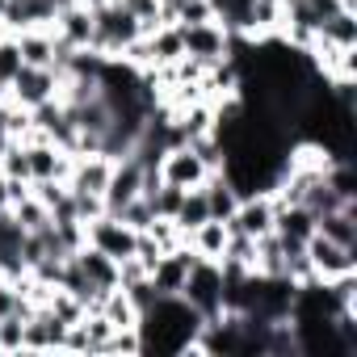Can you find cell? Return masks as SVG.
<instances>
[{"label":"cell","instance_id":"cell-9","mask_svg":"<svg viewBox=\"0 0 357 357\" xmlns=\"http://www.w3.org/2000/svg\"><path fill=\"white\" fill-rule=\"evenodd\" d=\"M307 261H311L315 282H332L340 273H357V248H344L336 240H324L319 231L307 240Z\"/></svg>","mask_w":357,"mask_h":357},{"label":"cell","instance_id":"cell-37","mask_svg":"<svg viewBox=\"0 0 357 357\" xmlns=\"http://www.w3.org/2000/svg\"><path fill=\"white\" fill-rule=\"evenodd\" d=\"M5 105H9V101H0V126H5Z\"/></svg>","mask_w":357,"mask_h":357},{"label":"cell","instance_id":"cell-25","mask_svg":"<svg viewBox=\"0 0 357 357\" xmlns=\"http://www.w3.org/2000/svg\"><path fill=\"white\" fill-rule=\"evenodd\" d=\"M315 38H324V43H332V47H357V9H336L324 26H319V34Z\"/></svg>","mask_w":357,"mask_h":357},{"label":"cell","instance_id":"cell-23","mask_svg":"<svg viewBox=\"0 0 357 357\" xmlns=\"http://www.w3.org/2000/svg\"><path fill=\"white\" fill-rule=\"evenodd\" d=\"M147 43H151V59H155V68H164V63H176L185 55V38H181V26H155L151 34H147Z\"/></svg>","mask_w":357,"mask_h":357},{"label":"cell","instance_id":"cell-21","mask_svg":"<svg viewBox=\"0 0 357 357\" xmlns=\"http://www.w3.org/2000/svg\"><path fill=\"white\" fill-rule=\"evenodd\" d=\"M273 231L282 240H294V244H307L315 236V215L307 206H278L273 215Z\"/></svg>","mask_w":357,"mask_h":357},{"label":"cell","instance_id":"cell-35","mask_svg":"<svg viewBox=\"0 0 357 357\" xmlns=\"http://www.w3.org/2000/svg\"><path fill=\"white\" fill-rule=\"evenodd\" d=\"M0 101H9V80H0Z\"/></svg>","mask_w":357,"mask_h":357},{"label":"cell","instance_id":"cell-19","mask_svg":"<svg viewBox=\"0 0 357 357\" xmlns=\"http://www.w3.org/2000/svg\"><path fill=\"white\" fill-rule=\"evenodd\" d=\"M76 261H80V269H84V278H89V286L97 290V294H105V290H114L118 286V261H109L105 252H97V248H76Z\"/></svg>","mask_w":357,"mask_h":357},{"label":"cell","instance_id":"cell-16","mask_svg":"<svg viewBox=\"0 0 357 357\" xmlns=\"http://www.w3.org/2000/svg\"><path fill=\"white\" fill-rule=\"evenodd\" d=\"M55 34L68 43V47H76V51H84V47H93V9L89 5H68V9H59L55 13Z\"/></svg>","mask_w":357,"mask_h":357},{"label":"cell","instance_id":"cell-11","mask_svg":"<svg viewBox=\"0 0 357 357\" xmlns=\"http://www.w3.org/2000/svg\"><path fill=\"white\" fill-rule=\"evenodd\" d=\"M273 215H278L273 194H248V198H240V206H236V215L227 219V227L240 231V236L261 240V236L273 231Z\"/></svg>","mask_w":357,"mask_h":357},{"label":"cell","instance_id":"cell-14","mask_svg":"<svg viewBox=\"0 0 357 357\" xmlns=\"http://www.w3.org/2000/svg\"><path fill=\"white\" fill-rule=\"evenodd\" d=\"M22 244H26L22 223L13 219V211H0V273H5L9 282H17V278L26 273V265H22Z\"/></svg>","mask_w":357,"mask_h":357},{"label":"cell","instance_id":"cell-34","mask_svg":"<svg viewBox=\"0 0 357 357\" xmlns=\"http://www.w3.org/2000/svg\"><path fill=\"white\" fill-rule=\"evenodd\" d=\"M13 143H17V139H13V135H9V130H5V126H0V155H5V151H9V147H13Z\"/></svg>","mask_w":357,"mask_h":357},{"label":"cell","instance_id":"cell-18","mask_svg":"<svg viewBox=\"0 0 357 357\" xmlns=\"http://www.w3.org/2000/svg\"><path fill=\"white\" fill-rule=\"evenodd\" d=\"M227 240H231V227H227L223 219H206L202 227L185 231V244H190L198 257H206V261H223V252H227Z\"/></svg>","mask_w":357,"mask_h":357},{"label":"cell","instance_id":"cell-13","mask_svg":"<svg viewBox=\"0 0 357 357\" xmlns=\"http://www.w3.org/2000/svg\"><path fill=\"white\" fill-rule=\"evenodd\" d=\"M68 324L55 319L47 307H34L26 315V353H63Z\"/></svg>","mask_w":357,"mask_h":357},{"label":"cell","instance_id":"cell-36","mask_svg":"<svg viewBox=\"0 0 357 357\" xmlns=\"http://www.w3.org/2000/svg\"><path fill=\"white\" fill-rule=\"evenodd\" d=\"M80 5H89V9H97V5H109V0H80Z\"/></svg>","mask_w":357,"mask_h":357},{"label":"cell","instance_id":"cell-15","mask_svg":"<svg viewBox=\"0 0 357 357\" xmlns=\"http://www.w3.org/2000/svg\"><path fill=\"white\" fill-rule=\"evenodd\" d=\"M0 22H5L9 34L30 30V26H51L55 22V5H51V0H5Z\"/></svg>","mask_w":357,"mask_h":357},{"label":"cell","instance_id":"cell-2","mask_svg":"<svg viewBox=\"0 0 357 357\" xmlns=\"http://www.w3.org/2000/svg\"><path fill=\"white\" fill-rule=\"evenodd\" d=\"M139 34H143L139 17H130L118 0H109V5H97V9H93V47H89V51H97V55H105V59H118L122 47L135 43Z\"/></svg>","mask_w":357,"mask_h":357},{"label":"cell","instance_id":"cell-26","mask_svg":"<svg viewBox=\"0 0 357 357\" xmlns=\"http://www.w3.org/2000/svg\"><path fill=\"white\" fill-rule=\"evenodd\" d=\"M211 219V206H206V194H202V185L198 190H185V198H181V211H176V227L181 231H194V227H202Z\"/></svg>","mask_w":357,"mask_h":357},{"label":"cell","instance_id":"cell-6","mask_svg":"<svg viewBox=\"0 0 357 357\" xmlns=\"http://www.w3.org/2000/svg\"><path fill=\"white\" fill-rule=\"evenodd\" d=\"M181 38H185V55L198 59L202 68L227 59L236 51V38L219 26V22H198V26H181Z\"/></svg>","mask_w":357,"mask_h":357},{"label":"cell","instance_id":"cell-33","mask_svg":"<svg viewBox=\"0 0 357 357\" xmlns=\"http://www.w3.org/2000/svg\"><path fill=\"white\" fill-rule=\"evenodd\" d=\"M0 211H9V176L0 172Z\"/></svg>","mask_w":357,"mask_h":357},{"label":"cell","instance_id":"cell-3","mask_svg":"<svg viewBox=\"0 0 357 357\" xmlns=\"http://www.w3.org/2000/svg\"><path fill=\"white\" fill-rule=\"evenodd\" d=\"M181 298H185L202 319L219 315V311H223V265L198 257V261L190 265V278H185V286H181Z\"/></svg>","mask_w":357,"mask_h":357},{"label":"cell","instance_id":"cell-27","mask_svg":"<svg viewBox=\"0 0 357 357\" xmlns=\"http://www.w3.org/2000/svg\"><path fill=\"white\" fill-rule=\"evenodd\" d=\"M9 211H13V219L22 223V231H26V236H30V231H43V227H51V211H47V206L34 198V190H30L22 202H13Z\"/></svg>","mask_w":357,"mask_h":357},{"label":"cell","instance_id":"cell-24","mask_svg":"<svg viewBox=\"0 0 357 357\" xmlns=\"http://www.w3.org/2000/svg\"><path fill=\"white\" fill-rule=\"evenodd\" d=\"M97 311L109 319V328H139V307H135V298H130L122 286L105 290V298H101Z\"/></svg>","mask_w":357,"mask_h":357},{"label":"cell","instance_id":"cell-10","mask_svg":"<svg viewBox=\"0 0 357 357\" xmlns=\"http://www.w3.org/2000/svg\"><path fill=\"white\" fill-rule=\"evenodd\" d=\"M194 261H198V252H194L190 244L172 248V252H160V261L147 269L151 290H155V294H181V286H185V278H190V265H194Z\"/></svg>","mask_w":357,"mask_h":357},{"label":"cell","instance_id":"cell-30","mask_svg":"<svg viewBox=\"0 0 357 357\" xmlns=\"http://www.w3.org/2000/svg\"><path fill=\"white\" fill-rule=\"evenodd\" d=\"M22 72V47H17V38L5 30L0 34V80H13Z\"/></svg>","mask_w":357,"mask_h":357},{"label":"cell","instance_id":"cell-12","mask_svg":"<svg viewBox=\"0 0 357 357\" xmlns=\"http://www.w3.org/2000/svg\"><path fill=\"white\" fill-rule=\"evenodd\" d=\"M109 168L114 160L101 155V151H89V155H72V172H68V190L72 194H105L109 185Z\"/></svg>","mask_w":357,"mask_h":357},{"label":"cell","instance_id":"cell-7","mask_svg":"<svg viewBox=\"0 0 357 357\" xmlns=\"http://www.w3.org/2000/svg\"><path fill=\"white\" fill-rule=\"evenodd\" d=\"M59 97V72L55 68H30L22 63V72L9 80V101L22 109H38L43 101Z\"/></svg>","mask_w":357,"mask_h":357},{"label":"cell","instance_id":"cell-20","mask_svg":"<svg viewBox=\"0 0 357 357\" xmlns=\"http://www.w3.org/2000/svg\"><path fill=\"white\" fill-rule=\"evenodd\" d=\"M252 5L257 0H211V13L231 38H248L252 34Z\"/></svg>","mask_w":357,"mask_h":357},{"label":"cell","instance_id":"cell-4","mask_svg":"<svg viewBox=\"0 0 357 357\" xmlns=\"http://www.w3.org/2000/svg\"><path fill=\"white\" fill-rule=\"evenodd\" d=\"M155 176L168 181V185H176V190H198V185H206L211 168L202 164V155L190 143H168L164 155L155 160Z\"/></svg>","mask_w":357,"mask_h":357},{"label":"cell","instance_id":"cell-28","mask_svg":"<svg viewBox=\"0 0 357 357\" xmlns=\"http://www.w3.org/2000/svg\"><path fill=\"white\" fill-rule=\"evenodd\" d=\"M0 353H5V357L26 353V315L22 311L0 315Z\"/></svg>","mask_w":357,"mask_h":357},{"label":"cell","instance_id":"cell-38","mask_svg":"<svg viewBox=\"0 0 357 357\" xmlns=\"http://www.w3.org/2000/svg\"><path fill=\"white\" fill-rule=\"evenodd\" d=\"M0 34H5V22H0Z\"/></svg>","mask_w":357,"mask_h":357},{"label":"cell","instance_id":"cell-32","mask_svg":"<svg viewBox=\"0 0 357 357\" xmlns=\"http://www.w3.org/2000/svg\"><path fill=\"white\" fill-rule=\"evenodd\" d=\"M198 22H215L211 0H176V26H198Z\"/></svg>","mask_w":357,"mask_h":357},{"label":"cell","instance_id":"cell-17","mask_svg":"<svg viewBox=\"0 0 357 357\" xmlns=\"http://www.w3.org/2000/svg\"><path fill=\"white\" fill-rule=\"evenodd\" d=\"M315 231H319L324 240H336V244H344V248H357V202H344V206L319 215V219H315Z\"/></svg>","mask_w":357,"mask_h":357},{"label":"cell","instance_id":"cell-29","mask_svg":"<svg viewBox=\"0 0 357 357\" xmlns=\"http://www.w3.org/2000/svg\"><path fill=\"white\" fill-rule=\"evenodd\" d=\"M147 236L155 240L160 252H172V248H181V244H185V231L176 227L172 219H151V223H147Z\"/></svg>","mask_w":357,"mask_h":357},{"label":"cell","instance_id":"cell-8","mask_svg":"<svg viewBox=\"0 0 357 357\" xmlns=\"http://www.w3.org/2000/svg\"><path fill=\"white\" fill-rule=\"evenodd\" d=\"M143 181H147V168H143L135 155H118L114 168H109V185H105V194H101L105 215H118L130 198H139V194H143Z\"/></svg>","mask_w":357,"mask_h":357},{"label":"cell","instance_id":"cell-31","mask_svg":"<svg viewBox=\"0 0 357 357\" xmlns=\"http://www.w3.org/2000/svg\"><path fill=\"white\" fill-rule=\"evenodd\" d=\"M118 219H122V223H130L135 231H147V223L155 219V211H151V202H147V198L139 194V198H130V202H126V206L118 211Z\"/></svg>","mask_w":357,"mask_h":357},{"label":"cell","instance_id":"cell-22","mask_svg":"<svg viewBox=\"0 0 357 357\" xmlns=\"http://www.w3.org/2000/svg\"><path fill=\"white\" fill-rule=\"evenodd\" d=\"M202 194H206V206H211V219H231L236 215V206H240V190L227 181L223 172H211L206 176V185H202Z\"/></svg>","mask_w":357,"mask_h":357},{"label":"cell","instance_id":"cell-5","mask_svg":"<svg viewBox=\"0 0 357 357\" xmlns=\"http://www.w3.org/2000/svg\"><path fill=\"white\" fill-rule=\"evenodd\" d=\"M84 244L105 252L109 261H126V257H135L139 231L130 223H122L118 215H97L93 223H84Z\"/></svg>","mask_w":357,"mask_h":357},{"label":"cell","instance_id":"cell-1","mask_svg":"<svg viewBox=\"0 0 357 357\" xmlns=\"http://www.w3.org/2000/svg\"><path fill=\"white\" fill-rule=\"evenodd\" d=\"M198 328H202V315L181 294H155L139 311L143 353H176V357H190V344H194Z\"/></svg>","mask_w":357,"mask_h":357},{"label":"cell","instance_id":"cell-39","mask_svg":"<svg viewBox=\"0 0 357 357\" xmlns=\"http://www.w3.org/2000/svg\"><path fill=\"white\" fill-rule=\"evenodd\" d=\"M0 9H5V0H0Z\"/></svg>","mask_w":357,"mask_h":357}]
</instances>
